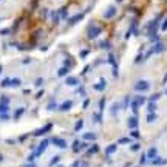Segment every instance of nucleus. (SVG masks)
<instances>
[{
	"label": "nucleus",
	"mask_w": 167,
	"mask_h": 167,
	"mask_svg": "<svg viewBox=\"0 0 167 167\" xmlns=\"http://www.w3.org/2000/svg\"><path fill=\"white\" fill-rule=\"evenodd\" d=\"M47 144H48V141H43L42 144H40V146H39V148H37V153H36V156H39V155L43 152V148H45V146H47Z\"/></svg>",
	"instance_id": "4"
},
{
	"label": "nucleus",
	"mask_w": 167,
	"mask_h": 167,
	"mask_svg": "<svg viewBox=\"0 0 167 167\" xmlns=\"http://www.w3.org/2000/svg\"><path fill=\"white\" fill-rule=\"evenodd\" d=\"M135 90H138V91H146V90H148V82H146V80H139V82L135 85Z\"/></svg>",
	"instance_id": "1"
},
{
	"label": "nucleus",
	"mask_w": 167,
	"mask_h": 167,
	"mask_svg": "<svg viewBox=\"0 0 167 167\" xmlns=\"http://www.w3.org/2000/svg\"><path fill=\"white\" fill-rule=\"evenodd\" d=\"M84 139H88V141H93V139H96V136H94L93 133H87V135H84Z\"/></svg>",
	"instance_id": "7"
},
{
	"label": "nucleus",
	"mask_w": 167,
	"mask_h": 167,
	"mask_svg": "<svg viewBox=\"0 0 167 167\" xmlns=\"http://www.w3.org/2000/svg\"><path fill=\"white\" fill-rule=\"evenodd\" d=\"M161 163H163V161H161V159H156V161H155V166H159Z\"/></svg>",
	"instance_id": "16"
},
{
	"label": "nucleus",
	"mask_w": 167,
	"mask_h": 167,
	"mask_svg": "<svg viewBox=\"0 0 167 167\" xmlns=\"http://www.w3.org/2000/svg\"><path fill=\"white\" fill-rule=\"evenodd\" d=\"M153 119H155V113H150L148 118H147V121H153Z\"/></svg>",
	"instance_id": "13"
},
{
	"label": "nucleus",
	"mask_w": 167,
	"mask_h": 167,
	"mask_svg": "<svg viewBox=\"0 0 167 167\" xmlns=\"http://www.w3.org/2000/svg\"><path fill=\"white\" fill-rule=\"evenodd\" d=\"M73 167H77V163H76V164H74V166H73Z\"/></svg>",
	"instance_id": "18"
},
{
	"label": "nucleus",
	"mask_w": 167,
	"mask_h": 167,
	"mask_svg": "<svg viewBox=\"0 0 167 167\" xmlns=\"http://www.w3.org/2000/svg\"><path fill=\"white\" fill-rule=\"evenodd\" d=\"M54 142L57 144V146H60V147H65V146H67V144H65L64 141H60V139H54Z\"/></svg>",
	"instance_id": "8"
},
{
	"label": "nucleus",
	"mask_w": 167,
	"mask_h": 167,
	"mask_svg": "<svg viewBox=\"0 0 167 167\" xmlns=\"http://www.w3.org/2000/svg\"><path fill=\"white\" fill-rule=\"evenodd\" d=\"M129 124H130V127H131V129H136V125H138V121H136V118H131V119L129 121Z\"/></svg>",
	"instance_id": "5"
},
{
	"label": "nucleus",
	"mask_w": 167,
	"mask_h": 167,
	"mask_svg": "<svg viewBox=\"0 0 167 167\" xmlns=\"http://www.w3.org/2000/svg\"><path fill=\"white\" fill-rule=\"evenodd\" d=\"M50 129H51V125L48 124V125H47V127H43L42 130H37V131H36V135H42V133H45V131H48Z\"/></svg>",
	"instance_id": "6"
},
{
	"label": "nucleus",
	"mask_w": 167,
	"mask_h": 167,
	"mask_svg": "<svg viewBox=\"0 0 167 167\" xmlns=\"http://www.w3.org/2000/svg\"><path fill=\"white\" fill-rule=\"evenodd\" d=\"M155 155H156V150H155V148H150V150H148V156H150V158H153Z\"/></svg>",
	"instance_id": "9"
},
{
	"label": "nucleus",
	"mask_w": 167,
	"mask_h": 167,
	"mask_svg": "<svg viewBox=\"0 0 167 167\" xmlns=\"http://www.w3.org/2000/svg\"><path fill=\"white\" fill-rule=\"evenodd\" d=\"M163 30H167V20H166V23L163 25Z\"/></svg>",
	"instance_id": "17"
},
{
	"label": "nucleus",
	"mask_w": 167,
	"mask_h": 167,
	"mask_svg": "<svg viewBox=\"0 0 167 167\" xmlns=\"http://www.w3.org/2000/svg\"><path fill=\"white\" fill-rule=\"evenodd\" d=\"M22 113H23V108H20V110H17V111H16V118H19Z\"/></svg>",
	"instance_id": "12"
},
{
	"label": "nucleus",
	"mask_w": 167,
	"mask_h": 167,
	"mask_svg": "<svg viewBox=\"0 0 167 167\" xmlns=\"http://www.w3.org/2000/svg\"><path fill=\"white\" fill-rule=\"evenodd\" d=\"M114 152V146H110V147H107V153H113Z\"/></svg>",
	"instance_id": "11"
},
{
	"label": "nucleus",
	"mask_w": 167,
	"mask_h": 167,
	"mask_svg": "<svg viewBox=\"0 0 167 167\" xmlns=\"http://www.w3.org/2000/svg\"><path fill=\"white\" fill-rule=\"evenodd\" d=\"M114 13H116L114 6H110V8H108V11L105 13V17H107V19H110V17H113V14H114Z\"/></svg>",
	"instance_id": "3"
},
{
	"label": "nucleus",
	"mask_w": 167,
	"mask_h": 167,
	"mask_svg": "<svg viewBox=\"0 0 167 167\" xmlns=\"http://www.w3.org/2000/svg\"><path fill=\"white\" fill-rule=\"evenodd\" d=\"M67 82H68V84H76V79H68Z\"/></svg>",
	"instance_id": "15"
},
{
	"label": "nucleus",
	"mask_w": 167,
	"mask_h": 167,
	"mask_svg": "<svg viewBox=\"0 0 167 167\" xmlns=\"http://www.w3.org/2000/svg\"><path fill=\"white\" fill-rule=\"evenodd\" d=\"M80 127H82V121H79L77 125H76V130H80Z\"/></svg>",
	"instance_id": "14"
},
{
	"label": "nucleus",
	"mask_w": 167,
	"mask_h": 167,
	"mask_svg": "<svg viewBox=\"0 0 167 167\" xmlns=\"http://www.w3.org/2000/svg\"><path fill=\"white\" fill-rule=\"evenodd\" d=\"M70 105H71V102H67V104H64V105H62V110H67V108H70Z\"/></svg>",
	"instance_id": "10"
},
{
	"label": "nucleus",
	"mask_w": 167,
	"mask_h": 167,
	"mask_svg": "<svg viewBox=\"0 0 167 167\" xmlns=\"http://www.w3.org/2000/svg\"><path fill=\"white\" fill-rule=\"evenodd\" d=\"M87 33H88V37H90V39H93V37H96L97 34L101 33V28H97V26H96V28H93V26H90Z\"/></svg>",
	"instance_id": "2"
}]
</instances>
